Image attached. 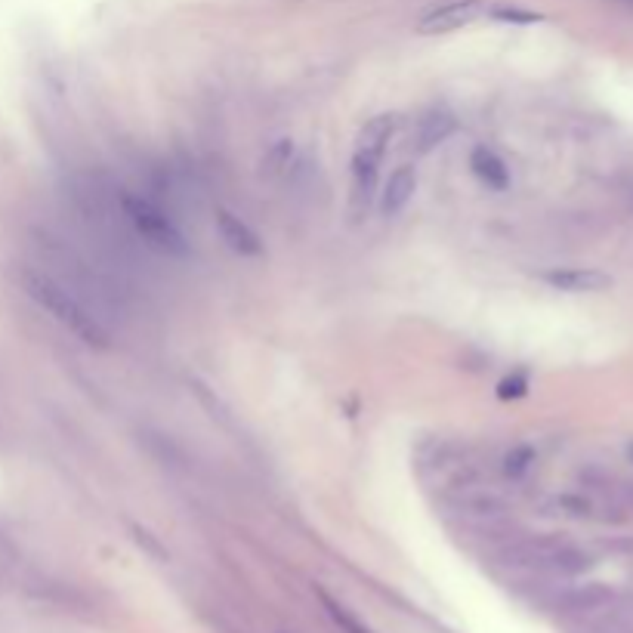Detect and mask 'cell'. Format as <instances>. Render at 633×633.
<instances>
[{
	"label": "cell",
	"mask_w": 633,
	"mask_h": 633,
	"mask_svg": "<svg viewBox=\"0 0 633 633\" xmlns=\"http://www.w3.org/2000/svg\"><path fill=\"white\" fill-rule=\"evenodd\" d=\"M470 170L476 173V180L488 186L491 192H507L510 189V170L501 161L498 152H491L488 146H476L470 152Z\"/></svg>",
	"instance_id": "ba28073f"
},
{
	"label": "cell",
	"mask_w": 633,
	"mask_h": 633,
	"mask_svg": "<svg viewBox=\"0 0 633 633\" xmlns=\"http://www.w3.org/2000/svg\"><path fill=\"white\" fill-rule=\"evenodd\" d=\"M396 130H399V115H377L356 136L353 170H349V177H353V183H349V192H353V195H349V201H353V214H359V217L377 198L380 167H383L386 149H390Z\"/></svg>",
	"instance_id": "7a4b0ae2"
},
{
	"label": "cell",
	"mask_w": 633,
	"mask_h": 633,
	"mask_svg": "<svg viewBox=\"0 0 633 633\" xmlns=\"http://www.w3.org/2000/svg\"><path fill=\"white\" fill-rule=\"evenodd\" d=\"M121 204H124V217L130 220L133 232L143 238L152 251H158L164 257H186L189 254V244H186L183 232L155 201L139 198V195H124Z\"/></svg>",
	"instance_id": "3957f363"
},
{
	"label": "cell",
	"mask_w": 633,
	"mask_h": 633,
	"mask_svg": "<svg viewBox=\"0 0 633 633\" xmlns=\"http://www.w3.org/2000/svg\"><path fill=\"white\" fill-rule=\"evenodd\" d=\"M488 13L501 19V22H519V25H529V22H541L538 13L529 10H519V7H488Z\"/></svg>",
	"instance_id": "4fadbf2b"
},
{
	"label": "cell",
	"mask_w": 633,
	"mask_h": 633,
	"mask_svg": "<svg viewBox=\"0 0 633 633\" xmlns=\"http://www.w3.org/2000/svg\"><path fill=\"white\" fill-rule=\"evenodd\" d=\"M630 454H633V448H630Z\"/></svg>",
	"instance_id": "9a60e30c"
},
{
	"label": "cell",
	"mask_w": 633,
	"mask_h": 633,
	"mask_svg": "<svg viewBox=\"0 0 633 633\" xmlns=\"http://www.w3.org/2000/svg\"><path fill=\"white\" fill-rule=\"evenodd\" d=\"M532 461H535V451L532 448H516V451L507 454L504 470H507V476H522L525 470L532 467Z\"/></svg>",
	"instance_id": "7c38bea8"
},
{
	"label": "cell",
	"mask_w": 633,
	"mask_h": 633,
	"mask_svg": "<svg viewBox=\"0 0 633 633\" xmlns=\"http://www.w3.org/2000/svg\"><path fill=\"white\" fill-rule=\"evenodd\" d=\"M19 281H22L25 294L41 309H47L53 319L59 325H65L75 337H81L90 346H109V331L102 328V322L50 272H44L38 266H22Z\"/></svg>",
	"instance_id": "6da1fadb"
},
{
	"label": "cell",
	"mask_w": 633,
	"mask_h": 633,
	"mask_svg": "<svg viewBox=\"0 0 633 633\" xmlns=\"http://www.w3.org/2000/svg\"><path fill=\"white\" fill-rule=\"evenodd\" d=\"M322 603H325V609L331 612V618H334V621H337V624H340V627H343L346 633H371L368 627H362V624H359V621H356L353 615H349V612H346L343 606H337V603L331 600V596H325V593H322Z\"/></svg>",
	"instance_id": "8fae6325"
},
{
	"label": "cell",
	"mask_w": 633,
	"mask_h": 633,
	"mask_svg": "<svg viewBox=\"0 0 633 633\" xmlns=\"http://www.w3.org/2000/svg\"><path fill=\"white\" fill-rule=\"evenodd\" d=\"M525 390H529V380H525V374H510L498 383V399H519L525 396Z\"/></svg>",
	"instance_id": "5bb4252c"
},
{
	"label": "cell",
	"mask_w": 633,
	"mask_h": 633,
	"mask_svg": "<svg viewBox=\"0 0 633 633\" xmlns=\"http://www.w3.org/2000/svg\"><path fill=\"white\" fill-rule=\"evenodd\" d=\"M454 130H457V121H454L451 112H433V115H427L424 121H420V127H417V149L420 152H430V149L442 146Z\"/></svg>",
	"instance_id": "9c48e42d"
},
{
	"label": "cell",
	"mask_w": 633,
	"mask_h": 633,
	"mask_svg": "<svg viewBox=\"0 0 633 633\" xmlns=\"http://www.w3.org/2000/svg\"><path fill=\"white\" fill-rule=\"evenodd\" d=\"M417 192V170L411 164H402L390 173V180L383 183V189L377 192L380 198V214L383 217H396L408 207V201Z\"/></svg>",
	"instance_id": "52a82bcc"
},
{
	"label": "cell",
	"mask_w": 633,
	"mask_h": 633,
	"mask_svg": "<svg viewBox=\"0 0 633 633\" xmlns=\"http://www.w3.org/2000/svg\"><path fill=\"white\" fill-rule=\"evenodd\" d=\"M488 16V4L485 0H445V4L427 10L417 22L420 34H448L457 28H467L476 19Z\"/></svg>",
	"instance_id": "277c9868"
},
{
	"label": "cell",
	"mask_w": 633,
	"mask_h": 633,
	"mask_svg": "<svg viewBox=\"0 0 633 633\" xmlns=\"http://www.w3.org/2000/svg\"><path fill=\"white\" fill-rule=\"evenodd\" d=\"M217 232L226 241V248L238 257H263V241L260 235L244 223L232 210L220 207L217 210Z\"/></svg>",
	"instance_id": "8992f818"
},
{
	"label": "cell",
	"mask_w": 633,
	"mask_h": 633,
	"mask_svg": "<svg viewBox=\"0 0 633 633\" xmlns=\"http://www.w3.org/2000/svg\"><path fill=\"white\" fill-rule=\"evenodd\" d=\"M294 155H297L294 139H278V143L263 158V177H281V173L291 167Z\"/></svg>",
	"instance_id": "30bf717a"
},
{
	"label": "cell",
	"mask_w": 633,
	"mask_h": 633,
	"mask_svg": "<svg viewBox=\"0 0 633 633\" xmlns=\"http://www.w3.org/2000/svg\"><path fill=\"white\" fill-rule=\"evenodd\" d=\"M541 278L550 288L566 291V294H593V291L612 288V275L603 269H590V266H562V269L541 272Z\"/></svg>",
	"instance_id": "5b68a950"
}]
</instances>
